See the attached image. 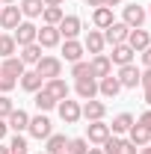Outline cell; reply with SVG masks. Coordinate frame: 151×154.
<instances>
[{"mask_svg": "<svg viewBox=\"0 0 151 154\" xmlns=\"http://www.w3.org/2000/svg\"><path fill=\"white\" fill-rule=\"evenodd\" d=\"M36 74L42 80H54V77H62V59L57 57H42L36 62Z\"/></svg>", "mask_w": 151, "mask_h": 154, "instance_id": "cell-1", "label": "cell"}, {"mask_svg": "<svg viewBox=\"0 0 151 154\" xmlns=\"http://www.w3.org/2000/svg\"><path fill=\"white\" fill-rule=\"evenodd\" d=\"M128 33H131V27H128L125 21H113V24L104 30V42H107V45H125V42H128Z\"/></svg>", "mask_w": 151, "mask_h": 154, "instance_id": "cell-2", "label": "cell"}, {"mask_svg": "<svg viewBox=\"0 0 151 154\" xmlns=\"http://www.w3.org/2000/svg\"><path fill=\"white\" fill-rule=\"evenodd\" d=\"M36 36H39V27H36V24H30V21H21L18 27H15V33H12V38H15V45H18V48L33 45Z\"/></svg>", "mask_w": 151, "mask_h": 154, "instance_id": "cell-3", "label": "cell"}, {"mask_svg": "<svg viewBox=\"0 0 151 154\" xmlns=\"http://www.w3.org/2000/svg\"><path fill=\"white\" fill-rule=\"evenodd\" d=\"M27 131H30V136H36V139H48V136L54 134V125H51V119H48V116L39 113L36 119H30Z\"/></svg>", "mask_w": 151, "mask_h": 154, "instance_id": "cell-4", "label": "cell"}, {"mask_svg": "<svg viewBox=\"0 0 151 154\" xmlns=\"http://www.w3.org/2000/svg\"><path fill=\"white\" fill-rule=\"evenodd\" d=\"M80 116L86 119V122H104V116H107V104L104 101H86L83 107H80Z\"/></svg>", "mask_w": 151, "mask_h": 154, "instance_id": "cell-5", "label": "cell"}, {"mask_svg": "<svg viewBox=\"0 0 151 154\" xmlns=\"http://www.w3.org/2000/svg\"><path fill=\"white\" fill-rule=\"evenodd\" d=\"M57 110H59V119H62L65 125H77V122L83 119V116H80V104H77V101H68V98L59 101Z\"/></svg>", "mask_w": 151, "mask_h": 154, "instance_id": "cell-6", "label": "cell"}, {"mask_svg": "<svg viewBox=\"0 0 151 154\" xmlns=\"http://www.w3.org/2000/svg\"><path fill=\"white\" fill-rule=\"evenodd\" d=\"M107 136H110V125H104V122H89V125H86V142L104 145Z\"/></svg>", "mask_w": 151, "mask_h": 154, "instance_id": "cell-7", "label": "cell"}, {"mask_svg": "<svg viewBox=\"0 0 151 154\" xmlns=\"http://www.w3.org/2000/svg\"><path fill=\"white\" fill-rule=\"evenodd\" d=\"M139 74H142V71H139V68H136V65H122V68H119V83H122V89H136V86H139Z\"/></svg>", "mask_w": 151, "mask_h": 154, "instance_id": "cell-8", "label": "cell"}, {"mask_svg": "<svg viewBox=\"0 0 151 154\" xmlns=\"http://www.w3.org/2000/svg\"><path fill=\"white\" fill-rule=\"evenodd\" d=\"M21 6H15V3H9V6H3V12H0V27L3 30H15L21 24Z\"/></svg>", "mask_w": 151, "mask_h": 154, "instance_id": "cell-9", "label": "cell"}, {"mask_svg": "<svg viewBox=\"0 0 151 154\" xmlns=\"http://www.w3.org/2000/svg\"><path fill=\"white\" fill-rule=\"evenodd\" d=\"M36 42L42 45V48H57L59 42H62V36H59L57 27H51V24H42V30H39Z\"/></svg>", "mask_w": 151, "mask_h": 154, "instance_id": "cell-10", "label": "cell"}, {"mask_svg": "<svg viewBox=\"0 0 151 154\" xmlns=\"http://www.w3.org/2000/svg\"><path fill=\"white\" fill-rule=\"evenodd\" d=\"M145 15H148V12H145L142 6L131 3V6H125V18H122V21H125L131 30H136V27H142V24H145Z\"/></svg>", "mask_w": 151, "mask_h": 154, "instance_id": "cell-11", "label": "cell"}, {"mask_svg": "<svg viewBox=\"0 0 151 154\" xmlns=\"http://www.w3.org/2000/svg\"><path fill=\"white\" fill-rule=\"evenodd\" d=\"M128 45H131L133 54H142V51L151 45V36L142 30V27H136V30H131V33H128Z\"/></svg>", "mask_w": 151, "mask_h": 154, "instance_id": "cell-12", "label": "cell"}, {"mask_svg": "<svg viewBox=\"0 0 151 154\" xmlns=\"http://www.w3.org/2000/svg\"><path fill=\"white\" fill-rule=\"evenodd\" d=\"M57 30H59L62 38H77L80 36V18H77V15H65V18L57 24Z\"/></svg>", "mask_w": 151, "mask_h": 154, "instance_id": "cell-13", "label": "cell"}, {"mask_svg": "<svg viewBox=\"0 0 151 154\" xmlns=\"http://www.w3.org/2000/svg\"><path fill=\"white\" fill-rule=\"evenodd\" d=\"M89 68H92V77H95V80L113 74V62H110V57H107V54H98V57L89 62Z\"/></svg>", "mask_w": 151, "mask_h": 154, "instance_id": "cell-14", "label": "cell"}, {"mask_svg": "<svg viewBox=\"0 0 151 154\" xmlns=\"http://www.w3.org/2000/svg\"><path fill=\"white\" fill-rule=\"evenodd\" d=\"M74 92L80 101H92V98H98V83H95V77H86V80H77Z\"/></svg>", "mask_w": 151, "mask_h": 154, "instance_id": "cell-15", "label": "cell"}, {"mask_svg": "<svg viewBox=\"0 0 151 154\" xmlns=\"http://www.w3.org/2000/svg\"><path fill=\"white\" fill-rule=\"evenodd\" d=\"M119 92H122V83H119V77H113V74L101 77V83H98V95H104V98H116Z\"/></svg>", "mask_w": 151, "mask_h": 154, "instance_id": "cell-16", "label": "cell"}, {"mask_svg": "<svg viewBox=\"0 0 151 154\" xmlns=\"http://www.w3.org/2000/svg\"><path fill=\"white\" fill-rule=\"evenodd\" d=\"M110 62H116L119 68H122V65H131V62H133L131 45H128V42H125V45H113V57H110Z\"/></svg>", "mask_w": 151, "mask_h": 154, "instance_id": "cell-17", "label": "cell"}, {"mask_svg": "<svg viewBox=\"0 0 151 154\" xmlns=\"http://www.w3.org/2000/svg\"><path fill=\"white\" fill-rule=\"evenodd\" d=\"M18 80H21V89H24V92H30V95H36L39 89L45 86V80H42V77H39L36 71H24V74L18 77Z\"/></svg>", "mask_w": 151, "mask_h": 154, "instance_id": "cell-18", "label": "cell"}, {"mask_svg": "<svg viewBox=\"0 0 151 154\" xmlns=\"http://www.w3.org/2000/svg\"><path fill=\"white\" fill-rule=\"evenodd\" d=\"M42 89H45V92H51L57 101H65V98H68V83H65L62 77H54V80H48Z\"/></svg>", "mask_w": 151, "mask_h": 154, "instance_id": "cell-19", "label": "cell"}, {"mask_svg": "<svg viewBox=\"0 0 151 154\" xmlns=\"http://www.w3.org/2000/svg\"><path fill=\"white\" fill-rule=\"evenodd\" d=\"M6 125H9L15 134H24V131H27V125H30V116L24 113V110H18V107H15V110L9 113V119H6Z\"/></svg>", "mask_w": 151, "mask_h": 154, "instance_id": "cell-20", "label": "cell"}, {"mask_svg": "<svg viewBox=\"0 0 151 154\" xmlns=\"http://www.w3.org/2000/svg\"><path fill=\"white\" fill-rule=\"evenodd\" d=\"M104 45H107V42H104V33L89 30V36H86V42H83V51H89V54H95V57H98V54L104 51Z\"/></svg>", "mask_w": 151, "mask_h": 154, "instance_id": "cell-21", "label": "cell"}, {"mask_svg": "<svg viewBox=\"0 0 151 154\" xmlns=\"http://www.w3.org/2000/svg\"><path fill=\"white\" fill-rule=\"evenodd\" d=\"M0 71H3V74H9V77H15V80H18V77L24 74V71H27V65H24V62H21L18 57H6V59H3V65H0Z\"/></svg>", "mask_w": 151, "mask_h": 154, "instance_id": "cell-22", "label": "cell"}, {"mask_svg": "<svg viewBox=\"0 0 151 154\" xmlns=\"http://www.w3.org/2000/svg\"><path fill=\"white\" fill-rule=\"evenodd\" d=\"M18 59L24 62V65H36L39 59H42V45H39V42H33V45H24Z\"/></svg>", "mask_w": 151, "mask_h": 154, "instance_id": "cell-23", "label": "cell"}, {"mask_svg": "<svg viewBox=\"0 0 151 154\" xmlns=\"http://www.w3.org/2000/svg\"><path fill=\"white\" fill-rule=\"evenodd\" d=\"M92 24L98 30H107V27L113 24V9H110V6H98L92 12Z\"/></svg>", "mask_w": 151, "mask_h": 154, "instance_id": "cell-24", "label": "cell"}, {"mask_svg": "<svg viewBox=\"0 0 151 154\" xmlns=\"http://www.w3.org/2000/svg\"><path fill=\"white\" fill-rule=\"evenodd\" d=\"M62 57L68 59V62H80V57H83V45H80L77 38H65V45H62Z\"/></svg>", "mask_w": 151, "mask_h": 154, "instance_id": "cell-25", "label": "cell"}, {"mask_svg": "<svg viewBox=\"0 0 151 154\" xmlns=\"http://www.w3.org/2000/svg\"><path fill=\"white\" fill-rule=\"evenodd\" d=\"M33 104L39 107V113H48V110H54V107H57L59 101H57L54 95H51V92H45V89H39V92H36V98H33Z\"/></svg>", "mask_w": 151, "mask_h": 154, "instance_id": "cell-26", "label": "cell"}, {"mask_svg": "<svg viewBox=\"0 0 151 154\" xmlns=\"http://www.w3.org/2000/svg\"><path fill=\"white\" fill-rule=\"evenodd\" d=\"M131 134V142L136 145V148H142V145H151V131H145V128H139L136 122H133V128L128 131Z\"/></svg>", "mask_w": 151, "mask_h": 154, "instance_id": "cell-27", "label": "cell"}, {"mask_svg": "<svg viewBox=\"0 0 151 154\" xmlns=\"http://www.w3.org/2000/svg\"><path fill=\"white\" fill-rule=\"evenodd\" d=\"M65 145H68V139H65L62 134H51L48 136V145H45V154H62Z\"/></svg>", "mask_w": 151, "mask_h": 154, "instance_id": "cell-28", "label": "cell"}, {"mask_svg": "<svg viewBox=\"0 0 151 154\" xmlns=\"http://www.w3.org/2000/svg\"><path fill=\"white\" fill-rule=\"evenodd\" d=\"M45 12V3L42 0H21V15H27V18H39Z\"/></svg>", "mask_w": 151, "mask_h": 154, "instance_id": "cell-29", "label": "cell"}, {"mask_svg": "<svg viewBox=\"0 0 151 154\" xmlns=\"http://www.w3.org/2000/svg\"><path fill=\"white\" fill-rule=\"evenodd\" d=\"M131 128H133V116L131 113H119L113 119V134H128Z\"/></svg>", "mask_w": 151, "mask_h": 154, "instance_id": "cell-30", "label": "cell"}, {"mask_svg": "<svg viewBox=\"0 0 151 154\" xmlns=\"http://www.w3.org/2000/svg\"><path fill=\"white\" fill-rule=\"evenodd\" d=\"M62 18H65V12H62L59 6H45V12H42V21H45V24H51V27H57Z\"/></svg>", "mask_w": 151, "mask_h": 154, "instance_id": "cell-31", "label": "cell"}, {"mask_svg": "<svg viewBox=\"0 0 151 154\" xmlns=\"http://www.w3.org/2000/svg\"><path fill=\"white\" fill-rule=\"evenodd\" d=\"M15 51H18V45H15V38L12 36H0V57H15Z\"/></svg>", "mask_w": 151, "mask_h": 154, "instance_id": "cell-32", "label": "cell"}, {"mask_svg": "<svg viewBox=\"0 0 151 154\" xmlns=\"http://www.w3.org/2000/svg\"><path fill=\"white\" fill-rule=\"evenodd\" d=\"M65 151H68V154H86V151H89V142H86L83 136H77V139H68Z\"/></svg>", "mask_w": 151, "mask_h": 154, "instance_id": "cell-33", "label": "cell"}, {"mask_svg": "<svg viewBox=\"0 0 151 154\" xmlns=\"http://www.w3.org/2000/svg\"><path fill=\"white\" fill-rule=\"evenodd\" d=\"M71 77H77V80H86V77H92V68H89V62H71Z\"/></svg>", "mask_w": 151, "mask_h": 154, "instance_id": "cell-34", "label": "cell"}, {"mask_svg": "<svg viewBox=\"0 0 151 154\" xmlns=\"http://www.w3.org/2000/svg\"><path fill=\"white\" fill-rule=\"evenodd\" d=\"M9 151H24V154H27V136H24V134H15V136H12V142H9Z\"/></svg>", "mask_w": 151, "mask_h": 154, "instance_id": "cell-35", "label": "cell"}, {"mask_svg": "<svg viewBox=\"0 0 151 154\" xmlns=\"http://www.w3.org/2000/svg\"><path fill=\"white\" fill-rule=\"evenodd\" d=\"M15 86H18V80H15V77H9V74H3V71H0V92H3V95H6V92H12Z\"/></svg>", "mask_w": 151, "mask_h": 154, "instance_id": "cell-36", "label": "cell"}, {"mask_svg": "<svg viewBox=\"0 0 151 154\" xmlns=\"http://www.w3.org/2000/svg\"><path fill=\"white\" fill-rule=\"evenodd\" d=\"M15 110V104H12V98L9 95H0V119H9V113Z\"/></svg>", "mask_w": 151, "mask_h": 154, "instance_id": "cell-37", "label": "cell"}, {"mask_svg": "<svg viewBox=\"0 0 151 154\" xmlns=\"http://www.w3.org/2000/svg\"><path fill=\"white\" fill-rule=\"evenodd\" d=\"M119 142H122V139L110 134V136H107V142H104V148H101V151H104V154H116V151H119Z\"/></svg>", "mask_w": 151, "mask_h": 154, "instance_id": "cell-38", "label": "cell"}, {"mask_svg": "<svg viewBox=\"0 0 151 154\" xmlns=\"http://www.w3.org/2000/svg\"><path fill=\"white\" fill-rule=\"evenodd\" d=\"M116 154H136V145H133L131 139H122V142H119V151Z\"/></svg>", "mask_w": 151, "mask_h": 154, "instance_id": "cell-39", "label": "cell"}, {"mask_svg": "<svg viewBox=\"0 0 151 154\" xmlns=\"http://www.w3.org/2000/svg\"><path fill=\"white\" fill-rule=\"evenodd\" d=\"M136 125H139V128H145V131H151V110H145V113L139 116V119H136Z\"/></svg>", "mask_w": 151, "mask_h": 154, "instance_id": "cell-40", "label": "cell"}, {"mask_svg": "<svg viewBox=\"0 0 151 154\" xmlns=\"http://www.w3.org/2000/svg\"><path fill=\"white\" fill-rule=\"evenodd\" d=\"M139 83H142V89H151V68H145L139 74Z\"/></svg>", "mask_w": 151, "mask_h": 154, "instance_id": "cell-41", "label": "cell"}, {"mask_svg": "<svg viewBox=\"0 0 151 154\" xmlns=\"http://www.w3.org/2000/svg\"><path fill=\"white\" fill-rule=\"evenodd\" d=\"M142 62H145V68H151V45L142 51Z\"/></svg>", "mask_w": 151, "mask_h": 154, "instance_id": "cell-42", "label": "cell"}, {"mask_svg": "<svg viewBox=\"0 0 151 154\" xmlns=\"http://www.w3.org/2000/svg\"><path fill=\"white\" fill-rule=\"evenodd\" d=\"M6 131H9V125H6V119H0V139L6 136Z\"/></svg>", "mask_w": 151, "mask_h": 154, "instance_id": "cell-43", "label": "cell"}, {"mask_svg": "<svg viewBox=\"0 0 151 154\" xmlns=\"http://www.w3.org/2000/svg\"><path fill=\"white\" fill-rule=\"evenodd\" d=\"M45 6H62V0H42Z\"/></svg>", "mask_w": 151, "mask_h": 154, "instance_id": "cell-44", "label": "cell"}, {"mask_svg": "<svg viewBox=\"0 0 151 154\" xmlns=\"http://www.w3.org/2000/svg\"><path fill=\"white\" fill-rule=\"evenodd\" d=\"M86 3H89L92 9H98V6H104V0H86Z\"/></svg>", "mask_w": 151, "mask_h": 154, "instance_id": "cell-45", "label": "cell"}, {"mask_svg": "<svg viewBox=\"0 0 151 154\" xmlns=\"http://www.w3.org/2000/svg\"><path fill=\"white\" fill-rule=\"evenodd\" d=\"M119 3H122V0H104V6H110V9H113V6H119Z\"/></svg>", "mask_w": 151, "mask_h": 154, "instance_id": "cell-46", "label": "cell"}, {"mask_svg": "<svg viewBox=\"0 0 151 154\" xmlns=\"http://www.w3.org/2000/svg\"><path fill=\"white\" fill-rule=\"evenodd\" d=\"M145 104L151 107V89H145Z\"/></svg>", "mask_w": 151, "mask_h": 154, "instance_id": "cell-47", "label": "cell"}, {"mask_svg": "<svg viewBox=\"0 0 151 154\" xmlns=\"http://www.w3.org/2000/svg\"><path fill=\"white\" fill-rule=\"evenodd\" d=\"M139 154H151V145H142V151Z\"/></svg>", "mask_w": 151, "mask_h": 154, "instance_id": "cell-48", "label": "cell"}, {"mask_svg": "<svg viewBox=\"0 0 151 154\" xmlns=\"http://www.w3.org/2000/svg\"><path fill=\"white\" fill-rule=\"evenodd\" d=\"M86 154H104V151H101V148H89Z\"/></svg>", "mask_w": 151, "mask_h": 154, "instance_id": "cell-49", "label": "cell"}, {"mask_svg": "<svg viewBox=\"0 0 151 154\" xmlns=\"http://www.w3.org/2000/svg\"><path fill=\"white\" fill-rule=\"evenodd\" d=\"M0 154H9V145H0Z\"/></svg>", "mask_w": 151, "mask_h": 154, "instance_id": "cell-50", "label": "cell"}, {"mask_svg": "<svg viewBox=\"0 0 151 154\" xmlns=\"http://www.w3.org/2000/svg\"><path fill=\"white\" fill-rule=\"evenodd\" d=\"M0 3H3V6H9V3H15V0H0Z\"/></svg>", "mask_w": 151, "mask_h": 154, "instance_id": "cell-51", "label": "cell"}, {"mask_svg": "<svg viewBox=\"0 0 151 154\" xmlns=\"http://www.w3.org/2000/svg\"><path fill=\"white\" fill-rule=\"evenodd\" d=\"M9 154H24V151H9Z\"/></svg>", "mask_w": 151, "mask_h": 154, "instance_id": "cell-52", "label": "cell"}, {"mask_svg": "<svg viewBox=\"0 0 151 154\" xmlns=\"http://www.w3.org/2000/svg\"><path fill=\"white\" fill-rule=\"evenodd\" d=\"M0 12H3V3H0Z\"/></svg>", "mask_w": 151, "mask_h": 154, "instance_id": "cell-53", "label": "cell"}, {"mask_svg": "<svg viewBox=\"0 0 151 154\" xmlns=\"http://www.w3.org/2000/svg\"><path fill=\"white\" fill-rule=\"evenodd\" d=\"M62 154H68V151H62Z\"/></svg>", "mask_w": 151, "mask_h": 154, "instance_id": "cell-54", "label": "cell"}, {"mask_svg": "<svg viewBox=\"0 0 151 154\" xmlns=\"http://www.w3.org/2000/svg\"><path fill=\"white\" fill-rule=\"evenodd\" d=\"M148 15H151V9H148Z\"/></svg>", "mask_w": 151, "mask_h": 154, "instance_id": "cell-55", "label": "cell"}, {"mask_svg": "<svg viewBox=\"0 0 151 154\" xmlns=\"http://www.w3.org/2000/svg\"><path fill=\"white\" fill-rule=\"evenodd\" d=\"M39 154H45V151H39Z\"/></svg>", "mask_w": 151, "mask_h": 154, "instance_id": "cell-56", "label": "cell"}, {"mask_svg": "<svg viewBox=\"0 0 151 154\" xmlns=\"http://www.w3.org/2000/svg\"><path fill=\"white\" fill-rule=\"evenodd\" d=\"M0 36H3V33H0Z\"/></svg>", "mask_w": 151, "mask_h": 154, "instance_id": "cell-57", "label": "cell"}]
</instances>
